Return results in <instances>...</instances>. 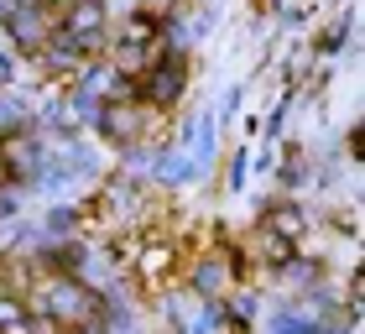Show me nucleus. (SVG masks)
I'll list each match as a JSON object with an SVG mask.
<instances>
[{
    "instance_id": "7",
    "label": "nucleus",
    "mask_w": 365,
    "mask_h": 334,
    "mask_svg": "<svg viewBox=\"0 0 365 334\" xmlns=\"http://www.w3.org/2000/svg\"><path fill=\"white\" fill-rule=\"evenodd\" d=\"M6 183H11V173H6V162H0V188H6Z\"/></svg>"
},
{
    "instance_id": "3",
    "label": "nucleus",
    "mask_w": 365,
    "mask_h": 334,
    "mask_svg": "<svg viewBox=\"0 0 365 334\" xmlns=\"http://www.w3.org/2000/svg\"><path fill=\"white\" fill-rule=\"evenodd\" d=\"M0 334H31V313L16 293H0Z\"/></svg>"
},
{
    "instance_id": "4",
    "label": "nucleus",
    "mask_w": 365,
    "mask_h": 334,
    "mask_svg": "<svg viewBox=\"0 0 365 334\" xmlns=\"http://www.w3.org/2000/svg\"><path fill=\"white\" fill-rule=\"evenodd\" d=\"M105 131H110V136L115 141H130V136H136V115H130V110H105Z\"/></svg>"
},
{
    "instance_id": "1",
    "label": "nucleus",
    "mask_w": 365,
    "mask_h": 334,
    "mask_svg": "<svg viewBox=\"0 0 365 334\" xmlns=\"http://www.w3.org/2000/svg\"><path fill=\"white\" fill-rule=\"evenodd\" d=\"M37 303H42L47 313H53V319H58L63 329H78V324L94 329V319H99L94 293H89V288H78L73 277H53V282H47V293L37 298Z\"/></svg>"
},
{
    "instance_id": "2",
    "label": "nucleus",
    "mask_w": 365,
    "mask_h": 334,
    "mask_svg": "<svg viewBox=\"0 0 365 334\" xmlns=\"http://www.w3.org/2000/svg\"><path fill=\"white\" fill-rule=\"evenodd\" d=\"M6 31L26 47V53H37V47L47 42V16H42V6H11L6 11Z\"/></svg>"
},
{
    "instance_id": "6",
    "label": "nucleus",
    "mask_w": 365,
    "mask_h": 334,
    "mask_svg": "<svg viewBox=\"0 0 365 334\" xmlns=\"http://www.w3.org/2000/svg\"><path fill=\"white\" fill-rule=\"evenodd\" d=\"M6 84H11V63L0 58V89H6Z\"/></svg>"
},
{
    "instance_id": "8",
    "label": "nucleus",
    "mask_w": 365,
    "mask_h": 334,
    "mask_svg": "<svg viewBox=\"0 0 365 334\" xmlns=\"http://www.w3.org/2000/svg\"><path fill=\"white\" fill-rule=\"evenodd\" d=\"M16 6H42V0H16Z\"/></svg>"
},
{
    "instance_id": "5",
    "label": "nucleus",
    "mask_w": 365,
    "mask_h": 334,
    "mask_svg": "<svg viewBox=\"0 0 365 334\" xmlns=\"http://www.w3.org/2000/svg\"><path fill=\"white\" fill-rule=\"evenodd\" d=\"M267 225H272V230H282V236H287V246L297 241V230H303V220H297V209H277Z\"/></svg>"
}]
</instances>
